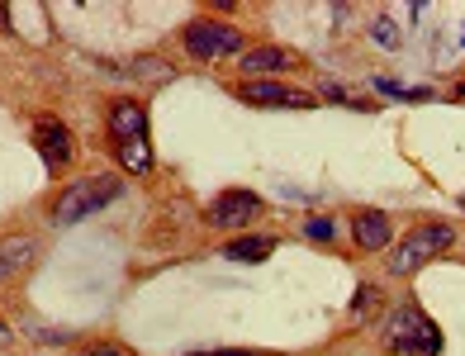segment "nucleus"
Here are the masks:
<instances>
[{
    "instance_id": "nucleus-1",
    "label": "nucleus",
    "mask_w": 465,
    "mask_h": 356,
    "mask_svg": "<svg viewBox=\"0 0 465 356\" xmlns=\"http://www.w3.org/2000/svg\"><path fill=\"white\" fill-rule=\"evenodd\" d=\"M104 138H110V157L129 176L153 172V138H147V104L143 100H134V95L110 100V110H104Z\"/></svg>"
},
{
    "instance_id": "nucleus-2",
    "label": "nucleus",
    "mask_w": 465,
    "mask_h": 356,
    "mask_svg": "<svg viewBox=\"0 0 465 356\" xmlns=\"http://www.w3.org/2000/svg\"><path fill=\"white\" fill-rule=\"evenodd\" d=\"M451 242H456V228L441 223V219H428V223L409 228L404 242H394L390 252H385V271H390V276H399V281H409V276H418L428 262H437Z\"/></svg>"
},
{
    "instance_id": "nucleus-3",
    "label": "nucleus",
    "mask_w": 465,
    "mask_h": 356,
    "mask_svg": "<svg viewBox=\"0 0 465 356\" xmlns=\"http://www.w3.org/2000/svg\"><path fill=\"white\" fill-rule=\"evenodd\" d=\"M380 338H385V347L394 356H437L441 351V332L418 304H394L380 319Z\"/></svg>"
},
{
    "instance_id": "nucleus-4",
    "label": "nucleus",
    "mask_w": 465,
    "mask_h": 356,
    "mask_svg": "<svg viewBox=\"0 0 465 356\" xmlns=\"http://www.w3.org/2000/svg\"><path fill=\"white\" fill-rule=\"evenodd\" d=\"M119 195H124V181H119V176H110V172L81 176V181H72L67 191L57 195V204H53V223H57V228H76L81 219L100 214V209H104V204H114Z\"/></svg>"
},
{
    "instance_id": "nucleus-5",
    "label": "nucleus",
    "mask_w": 465,
    "mask_h": 356,
    "mask_svg": "<svg viewBox=\"0 0 465 356\" xmlns=\"http://www.w3.org/2000/svg\"><path fill=\"white\" fill-rule=\"evenodd\" d=\"M185 53L195 62H214V57H232L242 53V29H232L219 15H200L185 25Z\"/></svg>"
},
{
    "instance_id": "nucleus-6",
    "label": "nucleus",
    "mask_w": 465,
    "mask_h": 356,
    "mask_svg": "<svg viewBox=\"0 0 465 356\" xmlns=\"http://www.w3.org/2000/svg\"><path fill=\"white\" fill-rule=\"evenodd\" d=\"M34 148L44 153V166L53 176H62L67 166L76 162V143H72V129L62 124L57 114H38V124H34Z\"/></svg>"
},
{
    "instance_id": "nucleus-7",
    "label": "nucleus",
    "mask_w": 465,
    "mask_h": 356,
    "mask_svg": "<svg viewBox=\"0 0 465 356\" xmlns=\"http://www.w3.org/2000/svg\"><path fill=\"white\" fill-rule=\"evenodd\" d=\"M262 195L257 191H247V185H232V191H223L214 204L204 209V219L209 228H247V223H257L262 219Z\"/></svg>"
},
{
    "instance_id": "nucleus-8",
    "label": "nucleus",
    "mask_w": 465,
    "mask_h": 356,
    "mask_svg": "<svg viewBox=\"0 0 465 356\" xmlns=\"http://www.w3.org/2000/svg\"><path fill=\"white\" fill-rule=\"evenodd\" d=\"M238 67H242V81H276V76H285V72H300L304 57L290 53V48H281V44H257V48L242 53Z\"/></svg>"
},
{
    "instance_id": "nucleus-9",
    "label": "nucleus",
    "mask_w": 465,
    "mask_h": 356,
    "mask_svg": "<svg viewBox=\"0 0 465 356\" xmlns=\"http://www.w3.org/2000/svg\"><path fill=\"white\" fill-rule=\"evenodd\" d=\"M238 100H247V104H281V110H313L319 104V95L313 91H294V86H285V81H238Z\"/></svg>"
},
{
    "instance_id": "nucleus-10",
    "label": "nucleus",
    "mask_w": 465,
    "mask_h": 356,
    "mask_svg": "<svg viewBox=\"0 0 465 356\" xmlns=\"http://www.w3.org/2000/svg\"><path fill=\"white\" fill-rule=\"evenodd\" d=\"M347 228H351L356 252H390L394 242V223L385 219V209H356Z\"/></svg>"
},
{
    "instance_id": "nucleus-11",
    "label": "nucleus",
    "mask_w": 465,
    "mask_h": 356,
    "mask_svg": "<svg viewBox=\"0 0 465 356\" xmlns=\"http://www.w3.org/2000/svg\"><path fill=\"white\" fill-rule=\"evenodd\" d=\"M34 262H38V242L34 238H0V285L29 276Z\"/></svg>"
},
{
    "instance_id": "nucleus-12",
    "label": "nucleus",
    "mask_w": 465,
    "mask_h": 356,
    "mask_svg": "<svg viewBox=\"0 0 465 356\" xmlns=\"http://www.w3.org/2000/svg\"><path fill=\"white\" fill-rule=\"evenodd\" d=\"M271 252H276V238H262V233L232 238V242L223 247V257H228V262H266Z\"/></svg>"
},
{
    "instance_id": "nucleus-13",
    "label": "nucleus",
    "mask_w": 465,
    "mask_h": 356,
    "mask_svg": "<svg viewBox=\"0 0 465 356\" xmlns=\"http://www.w3.org/2000/svg\"><path fill=\"white\" fill-rule=\"evenodd\" d=\"M129 72H138L143 81H157V86H166V81L176 76V67H172L166 57H134V62H129Z\"/></svg>"
},
{
    "instance_id": "nucleus-14",
    "label": "nucleus",
    "mask_w": 465,
    "mask_h": 356,
    "mask_svg": "<svg viewBox=\"0 0 465 356\" xmlns=\"http://www.w3.org/2000/svg\"><path fill=\"white\" fill-rule=\"evenodd\" d=\"M380 300H385V290H380V285H361V290H356V304H351V323H366L371 313L380 309ZM385 304H390V300H385Z\"/></svg>"
},
{
    "instance_id": "nucleus-15",
    "label": "nucleus",
    "mask_w": 465,
    "mask_h": 356,
    "mask_svg": "<svg viewBox=\"0 0 465 356\" xmlns=\"http://www.w3.org/2000/svg\"><path fill=\"white\" fill-rule=\"evenodd\" d=\"M375 91H380V95H390V100H432L428 86H399L394 76H375Z\"/></svg>"
},
{
    "instance_id": "nucleus-16",
    "label": "nucleus",
    "mask_w": 465,
    "mask_h": 356,
    "mask_svg": "<svg viewBox=\"0 0 465 356\" xmlns=\"http://www.w3.org/2000/svg\"><path fill=\"white\" fill-rule=\"evenodd\" d=\"M323 95H328V100H337V104H347V110H356V114H371V100H361V95L342 91L337 81H323Z\"/></svg>"
},
{
    "instance_id": "nucleus-17",
    "label": "nucleus",
    "mask_w": 465,
    "mask_h": 356,
    "mask_svg": "<svg viewBox=\"0 0 465 356\" xmlns=\"http://www.w3.org/2000/svg\"><path fill=\"white\" fill-rule=\"evenodd\" d=\"M76 356H134V347H129V342H114V338H104V342L81 347Z\"/></svg>"
},
{
    "instance_id": "nucleus-18",
    "label": "nucleus",
    "mask_w": 465,
    "mask_h": 356,
    "mask_svg": "<svg viewBox=\"0 0 465 356\" xmlns=\"http://www.w3.org/2000/svg\"><path fill=\"white\" fill-rule=\"evenodd\" d=\"M304 238H313V242H332V238H337V223L323 219V214H313V219L304 223Z\"/></svg>"
},
{
    "instance_id": "nucleus-19",
    "label": "nucleus",
    "mask_w": 465,
    "mask_h": 356,
    "mask_svg": "<svg viewBox=\"0 0 465 356\" xmlns=\"http://www.w3.org/2000/svg\"><path fill=\"white\" fill-rule=\"evenodd\" d=\"M371 38H375V44L385 48V53H394V48H399V29L390 25V19H375V25H371Z\"/></svg>"
},
{
    "instance_id": "nucleus-20",
    "label": "nucleus",
    "mask_w": 465,
    "mask_h": 356,
    "mask_svg": "<svg viewBox=\"0 0 465 356\" xmlns=\"http://www.w3.org/2000/svg\"><path fill=\"white\" fill-rule=\"evenodd\" d=\"M10 342H15V328H10V323H5V319H0V351H5V347H10Z\"/></svg>"
},
{
    "instance_id": "nucleus-21",
    "label": "nucleus",
    "mask_w": 465,
    "mask_h": 356,
    "mask_svg": "<svg viewBox=\"0 0 465 356\" xmlns=\"http://www.w3.org/2000/svg\"><path fill=\"white\" fill-rule=\"evenodd\" d=\"M200 356H262V351H200Z\"/></svg>"
},
{
    "instance_id": "nucleus-22",
    "label": "nucleus",
    "mask_w": 465,
    "mask_h": 356,
    "mask_svg": "<svg viewBox=\"0 0 465 356\" xmlns=\"http://www.w3.org/2000/svg\"><path fill=\"white\" fill-rule=\"evenodd\" d=\"M456 100H465V86H460V91H456Z\"/></svg>"
},
{
    "instance_id": "nucleus-23",
    "label": "nucleus",
    "mask_w": 465,
    "mask_h": 356,
    "mask_svg": "<svg viewBox=\"0 0 465 356\" xmlns=\"http://www.w3.org/2000/svg\"><path fill=\"white\" fill-rule=\"evenodd\" d=\"M460 214H465V195H460Z\"/></svg>"
}]
</instances>
